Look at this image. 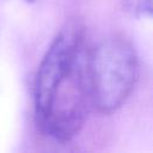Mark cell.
I'll return each mask as SVG.
<instances>
[{
  "instance_id": "cell-1",
  "label": "cell",
  "mask_w": 153,
  "mask_h": 153,
  "mask_svg": "<svg viewBox=\"0 0 153 153\" xmlns=\"http://www.w3.org/2000/svg\"><path fill=\"white\" fill-rule=\"evenodd\" d=\"M137 71L136 51L123 36H109L88 51L91 104L98 112L112 114L123 105L134 88Z\"/></svg>"
},
{
  "instance_id": "cell-5",
  "label": "cell",
  "mask_w": 153,
  "mask_h": 153,
  "mask_svg": "<svg viewBox=\"0 0 153 153\" xmlns=\"http://www.w3.org/2000/svg\"><path fill=\"white\" fill-rule=\"evenodd\" d=\"M27 1H33V0H27Z\"/></svg>"
},
{
  "instance_id": "cell-2",
  "label": "cell",
  "mask_w": 153,
  "mask_h": 153,
  "mask_svg": "<svg viewBox=\"0 0 153 153\" xmlns=\"http://www.w3.org/2000/svg\"><path fill=\"white\" fill-rule=\"evenodd\" d=\"M87 61L88 53L82 47L55 86L44 115L36 121L43 134L59 142L73 139L87 117L91 104Z\"/></svg>"
},
{
  "instance_id": "cell-3",
  "label": "cell",
  "mask_w": 153,
  "mask_h": 153,
  "mask_svg": "<svg viewBox=\"0 0 153 153\" xmlns=\"http://www.w3.org/2000/svg\"><path fill=\"white\" fill-rule=\"evenodd\" d=\"M82 47V29L75 22L66 24L50 44L38 67L35 80L33 103L36 121L44 115L55 86L69 69Z\"/></svg>"
},
{
  "instance_id": "cell-4",
  "label": "cell",
  "mask_w": 153,
  "mask_h": 153,
  "mask_svg": "<svg viewBox=\"0 0 153 153\" xmlns=\"http://www.w3.org/2000/svg\"><path fill=\"white\" fill-rule=\"evenodd\" d=\"M139 12L143 13V14H148L151 16L152 13V4L151 0H139L137 1V10Z\"/></svg>"
}]
</instances>
